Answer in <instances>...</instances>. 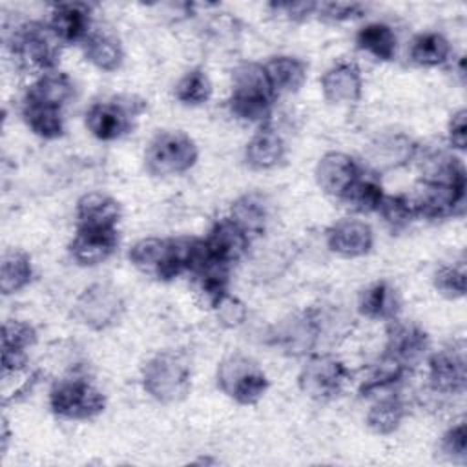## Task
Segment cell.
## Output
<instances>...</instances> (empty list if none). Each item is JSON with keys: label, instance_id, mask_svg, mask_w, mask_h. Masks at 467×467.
<instances>
[{"label": "cell", "instance_id": "obj_21", "mask_svg": "<svg viewBox=\"0 0 467 467\" xmlns=\"http://www.w3.org/2000/svg\"><path fill=\"white\" fill-rule=\"evenodd\" d=\"M416 153V144L403 133L381 135L367 150L368 162L376 170H392L407 164Z\"/></svg>", "mask_w": 467, "mask_h": 467}, {"label": "cell", "instance_id": "obj_32", "mask_svg": "<svg viewBox=\"0 0 467 467\" xmlns=\"http://www.w3.org/2000/svg\"><path fill=\"white\" fill-rule=\"evenodd\" d=\"M409 57L414 64L423 67L441 66L451 57V44L441 33H421L412 40Z\"/></svg>", "mask_w": 467, "mask_h": 467}, {"label": "cell", "instance_id": "obj_27", "mask_svg": "<svg viewBox=\"0 0 467 467\" xmlns=\"http://www.w3.org/2000/svg\"><path fill=\"white\" fill-rule=\"evenodd\" d=\"M275 93H294L306 80V64L290 55H279L265 64Z\"/></svg>", "mask_w": 467, "mask_h": 467}, {"label": "cell", "instance_id": "obj_36", "mask_svg": "<svg viewBox=\"0 0 467 467\" xmlns=\"http://www.w3.org/2000/svg\"><path fill=\"white\" fill-rule=\"evenodd\" d=\"M378 212L383 217V221L390 226V230H396V232L407 228L418 217L412 197L403 193L385 195Z\"/></svg>", "mask_w": 467, "mask_h": 467}, {"label": "cell", "instance_id": "obj_19", "mask_svg": "<svg viewBox=\"0 0 467 467\" xmlns=\"http://www.w3.org/2000/svg\"><path fill=\"white\" fill-rule=\"evenodd\" d=\"M91 26L89 18V7L86 4L69 2V4H57L51 13L49 27L57 35V38L62 44H73V42H84Z\"/></svg>", "mask_w": 467, "mask_h": 467}, {"label": "cell", "instance_id": "obj_24", "mask_svg": "<svg viewBox=\"0 0 467 467\" xmlns=\"http://www.w3.org/2000/svg\"><path fill=\"white\" fill-rule=\"evenodd\" d=\"M358 310L368 319H394L400 310L396 290L387 281H378L361 290Z\"/></svg>", "mask_w": 467, "mask_h": 467}, {"label": "cell", "instance_id": "obj_6", "mask_svg": "<svg viewBox=\"0 0 467 467\" xmlns=\"http://www.w3.org/2000/svg\"><path fill=\"white\" fill-rule=\"evenodd\" d=\"M217 385L237 403L252 405L265 396L268 379L252 359L244 356H230L217 368Z\"/></svg>", "mask_w": 467, "mask_h": 467}, {"label": "cell", "instance_id": "obj_10", "mask_svg": "<svg viewBox=\"0 0 467 467\" xmlns=\"http://www.w3.org/2000/svg\"><path fill=\"white\" fill-rule=\"evenodd\" d=\"M144 102H128L122 100H106V102H95L86 111V126L91 131L93 137L99 140H115L124 137L131 126L133 117L144 109Z\"/></svg>", "mask_w": 467, "mask_h": 467}, {"label": "cell", "instance_id": "obj_14", "mask_svg": "<svg viewBox=\"0 0 467 467\" xmlns=\"http://www.w3.org/2000/svg\"><path fill=\"white\" fill-rule=\"evenodd\" d=\"M117 244V228H77L69 254L78 265L95 266L104 263L115 252Z\"/></svg>", "mask_w": 467, "mask_h": 467}, {"label": "cell", "instance_id": "obj_33", "mask_svg": "<svg viewBox=\"0 0 467 467\" xmlns=\"http://www.w3.org/2000/svg\"><path fill=\"white\" fill-rule=\"evenodd\" d=\"M407 410L400 398L385 396L378 400L367 412V427L376 434H390L400 429Z\"/></svg>", "mask_w": 467, "mask_h": 467}, {"label": "cell", "instance_id": "obj_3", "mask_svg": "<svg viewBox=\"0 0 467 467\" xmlns=\"http://www.w3.org/2000/svg\"><path fill=\"white\" fill-rule=\"evenodd\" d=\"M142 387L161 403L181 401L192 387L190 367L179 354L161 352L144 365Z\"/></svg>", "mask_w": 467, "mask_h": 467}, {"label": "cell", "instance_id": "obj_12", "mask_svg": "<svg viewBox=\"0 0 467 467\" xmlns=\"http://www.w3.org/2000/svg\"><path fill=\"white\" fill-rule=\"evenodd\" d=\"M429 350V336L414 323L390 319L387 328L385 356L403 367H410L420 361Z\"/></svg>", "mask_w": 467, "mask_h": 467}, {"label": "cell", "instance_id": "obj_35", "mask_svg": "<svg viewBox=\"0 0 467 467\" xmlns=\"http://www.w3.org/2000/svg\"><path fill=\"white\" fill-rule=\"evenodd\" d=\"M173 95L186 106L204 104L212 97L210 77L202 69H190L175 84Z\"/></svg>", "mask_w": 467, "mask_h": 467}, {"label": "cell", "instance_id": "obj_26", "mask_svg": "<svg viewBox=\"0 0 467 467\" xmlns=\"http://www.w3.org/2000/svg\"><path fill=\"white\" fill-rule=\"evenodd\" d=\"M319 330L317 317L312 312H305L285 323L279 332V343L288 354H305L314 347Z\"/></svg>", "mask_w": 467, "mask_h": 467}, {"label": "cell", "instance_id": "obj_8", "mask_svg": "<svg viewBox=\"0 0 467 467\" xmlns=\"http://www.w3.org/2000/svg\"><path fill=\"white\" fill-rule=\"evenodd\" d=\"M122 310V296L115 286L108 283H95L84 288L73 306L75 317L93 330H104L115 325Z\"/></svg>", "mask_w": 467, "mask_h": 467}, {"label": "cell", "instance_id": "obj_18", "mask_svg": "<svg viewBox=\"0 0 467 467\" xmlns=\"http://www.w3.org/2000/svg\"><path fill=\"white\" fill-rule=\"evenodd\" d=\"M204 243L217 263L230 266L244 255L250 237L230 217H224L212 226Z\"/></svg>", "mask_w": 467, "mask_h": 467}, {"label": "cell", "instance_id": "obj_34", "mask_svg": "<svg viewBox=\"0 0 467 467\" xmlns=\"http://www.w3.org/2000/svg\"><path fill=\"white\" fill-rule=\"evenodd\" d=\"M385 193L381 184L372 179V177H358L348 188L347 192L339 197L347 208H350L352 212L358 213H370V212H378L381 201H383Z\"/></svg>", "mask_w": 467, "mask_h": 467}, {"label": "cell", "instance_id": "obj_28", "mask_svg": "<svg viewBox=\"0 0 467 467\" xmlns=\"http://www.w3.org/2000/svg\"><path fill=\"white\" fill-rule=\"evenodd\" d=\"M356 44L361 51L372 55L378 60H392L398 49V38L390 26L383 22H372L363 26L356 35Z\"/></svg>", "mask_w": 467, "mask_h": 467}, {"label": "cell", "instance_id": "obj_4", "mask_svg": "<svg viewBox=\"0 0 467 467\" xmlns=\"http://www.w3.org/2000/svg\"><path fill=\"white\" fill-rule=\"evenodd\" d=\"M60 40L49 26L40 22L22 24L11 40V51L22 66L40 73L55 71L60 57Z\"/></svg>", "mask_w": 467, "mask_h": 467}, {"label": "cell", "instance_id": "obj_16", "mask_svg": "<svg viewBox=\"0 0 467 467\" xmlns=\"http://www.w3.org/2000/svg\"><path fill=\"white\" fill-rule=\"evenodd\" d=\"M359 175L358 162L343 151L325 153L316 166L317 186L334 197H341Z\"/></svg>", "mask_w": 467, "mask_h": 467}, {"label": "cell", "instance_id": "obj_5", "mask_svg": "<svg viewBox=\"0 0 467 467\" xmlns=\"http://www.w3.org/2000/svg\"><path fill=\"white\" fill-rule=\"evenodd\" d=\"M199 157L195 142L181 131H162L144 153L146 170L151 175H175L190 170Z\"/></svg>", "mask_w": 467, "mask_h": 467}, {"label": "cell", "instance_id": "obj_38", "mask_svg": "<svg viewBox=\"0 0 467 467\" xmlns=\"http://www.w3.org/2000/svg\"><path fill=\"white\" fill-rule=\"evenodd\" d=\"M434 286L436 290L449 297H463L465 296V268L460 265H443L434 272Z\"/></svg>", "mask_w": 467, "mask_h": 467}, {"label": "cell", "instance_id": "obj_9", "mask_svg": "<svg viewBox=\"0 0 467 467\" xmlns=\"http://www.w3.org/2000/svg\"><path fill=\"white\" fill-rule=\"evenodd\" d=\"M348 378V370L343 361L334 356L317 354L310 356L303 365L297 383L299 389L312 400H332L341 390Z\"/></svg>", "mask_w": 467, "mask_h": 467}, {"label": "cell", "instance_id": "obj_13", "mask_svg": "<svg viewBox=\"0 0 467 467\" xmlns=\"http://www.w3.org/2000/svg\"><path fill=\"white\" fill-rule=\"evenodd\" d=\"M327 244L343 257H361L372 250V228L359 219L345 217L327 230Z\"/></svg>", "mask_w": 467, "mask_h": 467}, {"label": "cell", "instance_id": "obj_1", "mask_svg": "<svg viewBox=\"0 0 467 467\" xmlns=\"http://www.w3.org/2000/svg\"><path fill=\"white\" fill-rule=\"evenodd\" d=\"M275 91L266 69L257 62H243L232 73L230 111L248 122H263L270 117Z\"/></svg>", "mask_w": 467, "mask_h": 467}, {"label": "cell", "instance_id": "obj_20", "mask_svg": "<svg viewBox=\"0 0 467 467\" xmlns=\"http://www.w3.org/2000/svg\"><path fill=\"white\" fill-rule=\"evenodd\" d=\"M120 204L100 192H89L77 202V228H117Z\"/></svg>", "mask_w": 467, "mask_h": 467}, {"label": "cell", "instance_id": "obj_44", "mask_svg": "<svg viewBox=\"0 0 467 467\" xmlns=\"http://www.w3.org/2000/svg\"><path fill=\"white\" fill-rule=\"evenodd\" d=\"M26 363H27L26 352L2 348V368H4V374H11V372L22 370L26 367Z\"/></svg>", "mask_w": 467, "mask_h": 467}, {"label": "cell", "instance_id": "obj_30", "mask_svg": "<svg viewBox=\"0 0 467 467\" xmlns=\"http://www.w3.org/2000/svg\"><path fill=\"white\" fill-rule=\"evenodd\" d=\"M266 204L257 193H246L241 195L232 202L230 219L246 232L248 237L263 234L266 226Z\"/></svg>", "mask_w": 467, "mask_h": 467}, {"label": "cell", "instance_id": "obj_40", "mask_svg": "<svg viewBox=\"0 0 467 467\" xmlns=\"http://www.w3.org/2000/svg\"><path fill=\"white\" fill-rule=\"evenodd\" d=\"M317 16L328 22H341V20H348L354 16H359L363 13V5L361 4H347V2H325V4H317L316 9Z\"/></svg>", "mask_w": 467, "mask_h": 467}, {"label": "cell", "instance_id": "obj_37", "mask_svg": "<svg viewBox=\"0 0 467 467\" xmlns=\"http://www.w3.org/2000/svg\"><path fill=\"white\" fill-rule=\"evenodd\" d=\"M36 341V330L27 321L9 319L2 327V348L26 352Z\"/></svg>", "mask_w": 467, "mask_h": 467}, {"label": "cell", "instance_id": "obj_7", "mask_svg": "<svg viewBox=\"0 0 467 467\" xmlns=\"http://www.w3.org/2000/svg\"><path fill=\"white\" fill-rule=\"evenodd\" d=\"M49 407L64 420H91L106 409V398L86 379H62L49 392Z\"/></svg>", "mask_w": 467, "mask_h": 467}, {"label": "cell", "instance_id": "obj_43", "mask_svg": "<svg viewBox=\"0 0 467 467\" xmlns=\"http://www.w3.org/2000/svg\"><path fill=\"white\" fill-rule=\"evenodd\" d=\"M449 142L458 150H465V146H467V113H465V109H458L451 117Z\"/></svg>", "mask_w": 467, "mask_h": 467}, {"label": "cell", "instance_id": "obj_25", "mask_svg": "<svg viewBox=\"0 0 467 467\" xmlns=\"http://www.w3.org/2000/svg\"><path fill=\"white\" fill-rule=\"evenodd\" d=\"M73 97V82L62 71L42 73L26 93V100L40 102L62 109V106Z\"/></svg>", "mask_w": 467, "mask_h": 467}, {"label": "cell", "instance_id": "obj_17", "mask_svg": "<svg viewBox=\"0 0 467 467\" xmlns=\"http://www.w3.org/2000/svg\"><path fill=\"white\" fill-rule=\"evenodd\" d=\"M321 91L332 104H354L361 99L363 78L354 62H339L325 71L321 77Z\"/></svg>", "mask_w": 467, "mask_h": 467}, {"label": "cell", "instance_id": "obj_23", "mask_svg": "<svg viewBox=\"0 0 467 467\" xmlns=\"http://www.w3.org/2000/svg\"><path fill=\"white\" fill-rule=\"evenodd\" d=\"M84 44V57L100 71H115L122 66L124 49L120 40L109 31H91Z\"/></svg>", "mask_w": 467, "mask_h": 467}, {"label": "cell", "instance_id": "obj_42", "mask_svg": "<svg viewBox=\"0 0 467 467\" xmlns=\"http://www.w3.org/2000/svg\"><path fill=\"white\" fill-rule=\"evenodd\" d=\"M270 7L290 20H305L310 15H316L317 4L316 2H277V4H270Z\"/></svg>", "mask_w": 467, "mask_h": 467}, {"label": "cell", "instance_id": "obj_22", "mask_svg": "<svg viewBox=\"0 0 467 467\" xmlns=\"http://www.w3.org/2000/svg\"><path fill=\"white\" fill-rule=\"evenodd\" d=\"M285 157V142L281 135L268 124L261 126L259 131L248 140L244 150L246 164L254 170H270L277 166Z\"/></svg>", "mask_w": 467, "mask_h": 467}, {"label": "cell", "instance_id": "obj_29", "mask_svg": "<svg viewBox=\"0 0 467 467\" xmlns=\"http://www.w3.org/2000/svg\"><path fill=\"white\" fill-rule=\"evenodd\" d=\"M22 117H24L27 128L42 139L53 140L64 133V119H62V111L58 108L24 99Z\"/></svg>", "mask_w": 467, "mask_h": 467}, {"label": "cell", "instance_id": "obj_39", "mask_svg": "<svg viewBox=\"0 0 467 467\" xmlns=\"http://www.w3.org/2000/svg\"><path fill=\"white\" fill-rule=\"evenodd\" d=\"M440 451L445 458L463 463L467 460V429L465 423L451 427L440 441Z\"/></svg>", "mask_w": 467, "mask_h": 467}, {"label": "cell", "instance_id": "obj_31", "mask_svg": "<svg viewBox=\"0 0 467 467\" xmlns=\"http://www.w3.org/2000/svg\"><path fill=\"white\" fill-rule=\"evenodd\" d=\"M33 277L31 259L26 252L9 250L2 255L0 263V290L4 296L20 292Z\"/></svg>", "mask_w": 467, "mask_h": 467}, {"label": "cell", "instance_id": "obj_11", "mask_svg": "<svg viewBox=\"0 0 467 467\" xmlns=\"http://www.w3.org/2000/svg\"><path fill=\"white\" fill-rule=\"evenodd\" d=\"M465 182H445L423 179L416 195H412L418 217L447 219L463 206Z\"/></svg>", "mask_w": 467, "mask_h": 467}, {"label": "cell", "instance_id": "obj_2", "mask_svg": "<svg viewBox=\"0 0 467 467\" xmlns=\"http://www.w3.org/2000/svg\"><path fill=\"white\" fill-rule=\"evenodd\" d=\"M186 246L188 239L146 237L130 248L128 257L140 272L170 281L186 272Z\"/></svg>", "mask_w": 467, "mask_h": 467}, {"label": "cell", "instance_id": "obj_41", "mask_svg": "<svg viewBox=\"0 0 467 467\" xmlns=\"http://www.w3.org/2000/svg\"><path fill=\"white\" fill-rule=\"evenodd\" d=\"M219 319L223 325L226 327H237L244 321L246 317V306L243 301H239L237 297L226 294L219 303L213 305Z\"/></svg>", "mask_w": 467, "mask_h": 467}, {"label": "cell", "instance_id": "obj_15", "mask_svg": "<svg viewBox=\"0 0 467 467\" xmlns=\"http://www.w3.org/2000/svg\"><path fill=\"white\" fill-rule=\"evenodd\" d=\"M429 383L436 392L460 394L467 383L463 350L443 348L429 359Z\"/></svg>", "mask_w": 467, "mask_h": 467}]
</instances>
